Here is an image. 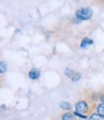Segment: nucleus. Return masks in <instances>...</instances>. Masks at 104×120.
I'll list each match as a JSON object with an SVG mask.
<instances>
[{"label": "nucleus", "mask_w": 104, "mask_h": 120, "mask_svg": "<svg viewBox=\"0 0 104 120\" xmlns=\"http://www.w3.org/2000/svg\"><path fill=\"white\" fill-rule=\"evenodd\" d=\"M80 79H81V74L80 73H76V74H74L73 78H72L71 80L73 82H76V81H78V80H80Z\"/></svg>", "instance_id": "11"}, {"label": "nucleus", "mask_w": 104, "mask_h": 120, "mask_svg": "<svg viewBox=\"0 0 104 120\" xmlns=\"http://www.w3.org/2000/svg\"><path fill=\"white\" fill-rule=\"evenodd\" d=\"M65 74L67 75V77H68L70 79H72V78H73V76H74V72L72 71L70 68H66L65 69Z\"/></svg>", "instance_id": "9"}, {"label": "nucleus", "mask_w": 104, "mask_h": 120, "mask_svg": "<svg viewBox=\"0 0 104 120\" xmlns=\"http://www.w3.org/2000/svg\"><path fill=\"white\" fill-rule=\"evenodd\" d=\"M89 120H104V116L98 114V113H93L91 115Z\"/></svg>", "instance_id": "8"}, {"label": "nucleus", "mask_w": 104, "mask_h": 120, "mask_svg": "<svg viewBox=\"0 0 104 120\" xmlns=\"http://www.w3.org/2000/svg\"><path fill=\"white\" fill-rule=\"evenodd\" d=\"M92 43H93V41H92L91 38H85L81 41L80 47L83 48V49H87V48H89Z\"/></svg>", "instance_id": "4"}, {"label": "nucleus", "mask_w": 104, "mask_h": 120, "mask_svg": "<svg viewBox=\"0 0 104 120\" xmlns=\"http://www.w3.org/2000/svg\"><path fill=\"white\" fill-rule=\"evenodd\" d=\"M100 100H101V102H102V103H104V95H102V96H101Z\"/></svg>", "instance_id": "12"}, {"label": "nucleus", "mask_w": 104, "mask_h": 120, "mask_svg": "<svg viewBox=\"0 0 104 120\" xmlns=\"http://www.w3.org/2000/svg\"><path fill=\"white\" fill-rule=\"evenodd\" d=\"M88 111V105L85 101H80L75 105V112L79 113H85Z\"/></svg>", "instance_id": "2"}, {"label": "nucleus", "mask_w": 104, "mask_h": 120, "mask_svg": "<svg viewBox=\"0 0 104 120\" xmlns=\"http://www.w3.org/2000/svg\"><path fill=\"white\" fill-rule=\"evenodd\" d=\"M62 120H76V117L74 114L70 112H67L62 115Z\"/></svg>", "instance_id": "5"}, {"label": "nucleus", "mask_w": 104, "mask_h": 120, "mask_svg": "<svg viewBox=\"0 0 104 120\" xmlns=\"http://www.w3.org/2000/svg\"><path fill=\"white\" fill-rule=\"evenodd\" d=\"M40 76V72L38 68H32L31 70L29 71V77L30 79L32 80H38Z\"/></svg>", "instance_id": "3"}, {"label": "nucleus", "mask_w": 104, "mask_h": 120, "mask_svg": "<svg viewBox=\"0 0 104 120\" xmlns=\"http://www.w3.org/2000/svg\"><path fill=\"white\" fill-rule=\"evenodd\" d=\"M76 16L80 20H87L92 16V10L90 8H80L76 11Z\"/></svg>", "instance_id": "1"}, {"label": "nucleus", "mask_w": 104, "mask_h": 120, "mask_svg": "<svg viewBox=\"0 0 104 120\" xmlns=\"http://www.w3.org/2000/svg\"><path fill=\"white\" fill-rule=\"evenodd\" d=\"M6 71H7V64H5V62L1 61V63H0V72H1V74H4Z\"/></svg>", "instance_id": "10"}, {"label": "nucleus", "mask_w": 104, "mask_h": 120, "mask_svg": "<svg viewBox=\"0 0 104 120\" xmlns=\"http://www.w3.org/2000/svg\"><path fill=\"white\" fill-rule=\"evenodd\" d=\"M96 112H97L98 114L104 116V103H101V104L97 105V107H96Z\"/></svg>", "instance_id": "7"}, {"label": "nucleus", "mask_w": 104, "mask_h": 120, "mask_svg": "<svg viewBox=\"0 0 104 120\" xmlns=\"http://www.w3.org/2000/svg\"><path fill=\"white\" fill-rule=\"evenodd\" d=\"M60 108L62 109H68V111H69V109H71V105L66 101H63V102H61L60 103Z\"/></svg>", "instance_id": "6"}]
</instances>
